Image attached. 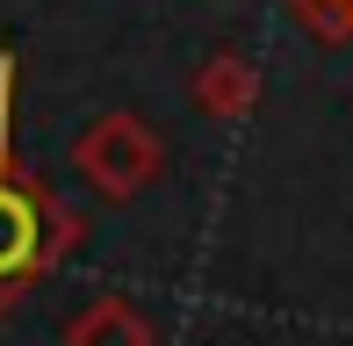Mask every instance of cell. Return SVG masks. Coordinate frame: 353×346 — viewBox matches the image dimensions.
<instances>
[{"instance_id": "3", "label": "cell", "mask_w": 353, "mask_h": 346, "mask_svg": "<svg viewBox=\"0 0 353 346\" xmlns=\"http://www.w3.org/2000/svg\"><path fill=\"white\" fill-rule=\"evenodd\" d=\"M195 108H202V116H216V123L252 116V108H260V65H252L245 51L202 58V72H195Z\"/></svg>"}, {"instance_id": "1", "label": "cell", "mask_w": 353, "mask_h": 346, "mask_svg": "<svg viewBox=\"0 0 353 346\" xmlns=\"http://www.w3.org/2000/svg\"><path fill=\"white\" fill-rule=\"evenodd\" d=\"M14 87H22V65L14 51H0V318L87 245V216L65 210L14 152Z\"/></svg>"}, {"instance_id": "2", "label": "cell", "mask_w": 353, "mask_h": 346, "mask_svg": "<svg viewBox=\"0 0 353 346\" xmlns=\"http://www.w3.org/2000/svg\"><path fill=\"white\" fill-rule=\"evenodd\" d=\"M72 173L101 202H130V195H144V187L166 173V145H159V130L137 108H108V116H94L87 130L72 137Z\"/></svg>"}, {"instance_id": "4", "label": "cell", "mask_w": 353, "mask_h": 346, "mask_svg": "<svg viewBox=\"0 0 353 346\" xmlns=\"http://www.w3.org/2000/svg\"><path fill=\"white\" fill-rule=\"evenodd\" d=\"M65 346H159V332H152V318H144L130 296H94L65 325Z\"/></svg>"}, {"instance_id": "5", "label": "cell", "mask_w": 353, "mask_h": 346, "mask_svg": "<svg viewBox=\"0 0 353 346\" xmlns=\"http://www.w3.org/2000/svg\"><path fill=\"white\" fill-rule=\"evenodd\" d=\"M288 8H296V22L310 29V37L353 43V0H288Z\"/></svg>"}]
</instances>
